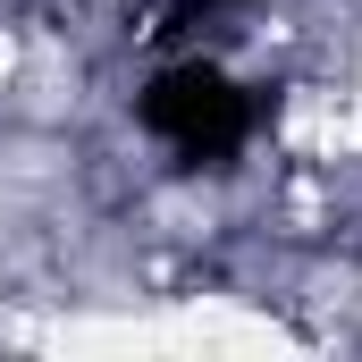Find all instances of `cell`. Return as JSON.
<instances>
[{
    "mask_svg": "<svg viewBox=\"0 0 362 362\" xmlns=\"http://www.w3.org/2000/svg\"><path fill=\"white\" fill-rule=\"evenodd\" d=\"M219 8H228V0H219Z\"/></svg>",
    "mask_w": 362,
    "mask_h": 362,
    "instance_id": "obj_2",
    "label": "cell"
},
{
    "mask_svg": "<svg viewBox=\"0 0 362 362\" xmlns=\"http://www.w3.org/2000/svg\"><path fill=\"white\" fill-rule=\"evenodd\" d=\"M135 127L177 160V169H228L262 135V93L236 85L219 59H177L135 93Z\"/></svg>",
    "mask_w": 362,
    "mask_h": 362,
    "instance_id": "obj_1",
    "label": "cell"
}]
</instances>
